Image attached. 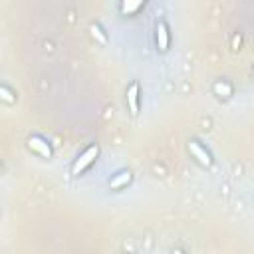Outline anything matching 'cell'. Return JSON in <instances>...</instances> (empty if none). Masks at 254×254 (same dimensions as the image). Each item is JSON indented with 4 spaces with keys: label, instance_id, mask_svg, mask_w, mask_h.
Masks as SVG:
<instances>
[{
    "label": "cell",
    "instance_id": "1",
    "mask_svg": "<svg viewBox=\"0 0 254 254\" xmlns=\"http://www.w3.org/2000/svg\"><path fill=\"white\" fill-rule=\"evenodd\" d=\"M97 155H99V147H97V145H90L88 149L76 159V163H74V167H72V173H74V175L83 173V171H86V169L95 161Z\"/></svg>",
    "mask_w": 254,
    "mask_h": 254
},
{
    "label": "cell",
    "instance_id": "2",
    "mask_svg": "<svg viewBox=\"0 0 254 254\" xmlns=\"http://www.w3.org/2000/svg\"><path fill=\"white\" fill-rule=\"evenodd\" d=\"M189 151H190V155H193L203 167H210L213 165V159H210V153L205 149L203 145H199L197 141H190L189 143Z\"/></svg>",
    "mask_w": 254,
    "mask_h": 254
},
{
    "label": "cell",
    "instance_id": "3",
    "mask_svg": "<svg viewBox=\"0 0 254 254\" xmlns=\"http://www.w3.org/2000/svg\"><path fill=\"white\" fill-rule=\"evenodd\" d=\"M28 147H30V149L34 151V153H38L40 157H44V159H50L52 157V147L44 141V139H42V137H30L28 139Z\"/></svg>",
    "mask_w": 254,
    "mask_h": 254
},
{
    "label": "cell",
    "instance_id": "4",
    "mask_svg": "<svg viewBox=\"0 0 254 254\" xmlns=\"http://www.w3.org/2000/svg\"><path fill=\"white\" fill-rule=\"evenodd\" d=\"M127 105H129L131 115L139 113V86L137 83H131V86L127 88Z\"/></svg>",
    "mask_w": 254,
    "mask_h": 254
},
{
    "label": "cell",
    "instance_id": "5",
    "mask_svg": "<svg viewBox=\"0 0 254 254\" xmlns=\"http://www.w3.org/2000/svg\"><path fill=\"white\" fill-rule=\"evenodd\" d=\"M155 38H157V48H159L161 52H167V48H169V30H167V24H165V22H159V24H157Z\"/></svg>",
    "mask_w": 254,
    "mask_h": 254
},
{
    "label": "cell",
    "instance_id": "6",
    "mask_svg": "<svg viewBox=\"0 0 254 254\" xmlns=\"http://www.w3.org/2000/svg\"><path fill=\"white\" fill-rule=\"evenodd\" d=\"M129 181H131V173H129V171H121L119 175H115V177L111 179L110 187H111V189H121V187H125Z\"/></svg>",
    "mask_w": 254,
    "mask_h": 254
},
{
    "label": "cell",
    "instance_id": "7",
    "mask_svg": "<svg viewBox=\"0 0 254 254\" xmlns=\"http://www.w3.org/2000/svg\"><path fill=\"white\" fill-rule=\"evenodd\" d=\"M213 90L221 97H230L232 95V88H230V83H226V81H217L213 86Z\"/></svg>",
    "mask_w": 254,
    "mask_h": 254
},
{
    "label": "cell",
    "instance_id": "8",
    "mask_svg": "<svg viewBox=\"0 0 254 254\" xmlns=\"http://www.w3.org/2000/svg\"><path fill=\"white\" fill-rule=\"evenodd\" d=\"M141 6H143V2H123L119 8H121L123 14H133V12H137Z\"/></svg>",
    "mask_w": 254,
    "mask_h": 254
},
{
    "label": "cell",
    "instance_id": "9",
    "mask_svg": "<svg viewBox=\"0 0 254 254\" xmlns=\"http://www.w3.org/2000/svg\"><path fill=\"white\" fill-rule=\"evenodd\" d=\"M92 36H94V38H97V40L101 42V44H105V42H108V36L103 34V30H101L97 24H94V26H92Z\"/></svg>",
    "mask_w": 254,
    "mask_h": 254
},
{
    "label": "cell",
    "instance_id": "10",
    "mask_svg": "<svg viewBox=\"0 0 254 254\" xmlns=\"http://www.w3.org/2000/svg\"><path fill=\"white\" fill-rule=\"evenodd\" d=\"M0 99H4L6 103H14V101H16V97H14V94H12L10 90H6V88H2V86H0Z\"/></svg>",
    "mask_w": 254,
    "mask_h": 254
},
{
    "label": "cell",
    "instance_id": "11",
    "mask_svg": "<svg viewBox=\"0 0 254 254\" xmlns=\"http://www.w3.org/2000/svg\"><path fill=\"white\" fill-rule=\"evenodd\" d=\"M232 46H235V48L240 46V36H235V38H232Z\"/></svg>",
    "mask_w": 254,
    "mask_h": 254
},
{
    "label": "cell",
    "instance_id": "12",
    "mask_svg": "<svg viewBox=\"0 0 254 254\" xmlns=\"http://www.w3.org/2000/svg\"><path fill=\"white\" fill-rule=\"evenodd\" d=\"M173 254H183V252L181 250H173Z\"/></svg>",
    "mask_w": 254,
    "mask_h": 254
}]
</instances>
